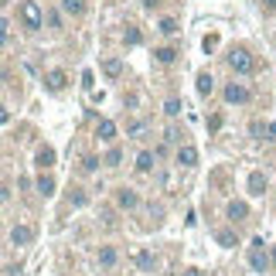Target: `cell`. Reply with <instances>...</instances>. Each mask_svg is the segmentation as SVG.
<instances>
[{"label":"cell","instance_id":"52a82bcc","mask_svg":"<svg viewBox=\"0 0 276 276\" xmlns=\"http://www.w3.org/2000/svg\"><path fill=\"white\" fill-rule=\"evenodd\" d=\"M96 133H99V140H106V143H113V140H116V123H113V119H99V127H96Z\"/></svg>","mask_w":276,"mask_h":276},{"label":"cell","instance_id":"ac0fdd59","mask_svg":"<svg viewBox=\"0 0 276 276\" xmlns=\"http://www.w3.org/2000/svg\"><path fill=\"white\" fill-rule=\"evenodd\" d=\"M154 55H157V62H164V65H171L174 58H177V51H174V48H157Z\"/></svg>","mask_w":276,"mask_h":276},{"label":"cell","instance_id":"4fadbf2b","mask_svg":"<svg viewBox=\"0 0 276 276\" xmlns=\"http://www.w3.org/2000/svg\"><path fill=\"white\" fill-rule=\"evenodd\" d=\"M211 89H215V79H211L208 72H201V75H198V92H201V96H211Z\"/></svg>","mask_w":276,"mask_h":276},{"label":"cell","instance_id":"3957f363","mask_svg":"<svg viewBox=\"0 0 276 276\" xmlns=\"http://www.w3.org/2000/svg\"><path fill=\"white\" fill-rule=\"evenodd\" d=\"M229 65H232V72H239V75H249V72L256 69V62H253V55L246 51V48H235L229 55Z\"/></svg>","mask_w":276,"mask_h":276},{"label":"cell","instance_id":"d6986e66","mask_svg":"<svg viewBox=\"0 0 276 276\" xmlns=\"http://www.w3.org/2000/svg\"><path fill=\"white\" fill-rule=\"evenodd\" d=\"M106 75H119V72H123V62H119V58H106Z\"/></svg>","mask_w":276,"mask_h":276},{"label":"cell","instance_id":"603a6c76","mask_svg":"<svg viewBox=\"0 0 276 276\" xmlns=\"http://www.w3.org/2000/svg\"><path fill=\"white\" fill-rule=\"evenodd\" d=\"M161 31H164V35H177V21L164 17V21H161Z\"/></svg>","mask_w":276,"mask_h":276},{"label":"cell","instance_id":"f1b7e54d","mask_svg":"<svg viewBox=\"0 0 276 276\" xmlns=\"http://www.w3.org/2000/svg\"><path fill=\"white\" fill-rule=\"evenodd\" d=\"M184 276H201V273H198V269H184Z\"/></svg>","mask_w":276,"mask_h":276},{"label":"cell","instance_id":"7c38bea8","mask_svg":"<svg viewBox=\"0 0 276 276\" xmlns=\"http://www.w3.org/2000/svg\"><path fill=\"white\" fill-rule=\"evenodd\" d=\"M133 259H137V266H140V269H154V263H157V259H154V256H150L147 249H137V253H133Z\"/></svg>","mask_w":276,"mask_h":276},{"label":"cell","instance_id":"7a4b0ae2","mask_svg":"<svg viewBox=\"0 0 276 276\" xmlns=\"http://www.w3.org/2000/svg\"><path fill=\"white\" fill-rule=\"evenodd\" d=\"M21 21H24L27 31H41V27H45V14L38 7V0H24L21 4Z\"/></svg>","mask_w":276,"mask_h":276},{"label":"cell","instance_id":"4316f807","mask_svg":"<svg viewBox=\"0 0 276 276\" xmlns=\"http://www.w3.org/2000/svg\"><path fill=\"white\" fill-rule=\"evenodd\" d=\"M215 45H219V38L208 35V38H205V51H215Z\"/></svg>","mask_w":276,"mask_h":276},{"label":"cell","instance_id":"e0dca14e","mask_svg":"<svg viewBox=\"0 0 276 276\" xmlns=\"http://www.w3.org/2000/svg\"><path fill=\"white\" fill-rule=\"evenodd\" d=\"M99 263H103V266L116 263V249H113V246H103V249H99Z\"/></svg>","mask_w":276,"mask_h":276},{"label":"cell","instance_id":"8992f818","mask_svg":"<svg viewBox=\"0 0 276 276\" xmlns=\"http://www.w3.org/2000/svg\"><path fill=\"white\" fill-rule=\"evenodd\" d=\"M177 164H181V167H195V164H198V150L184 143V147L177 150Z\"/></svg>","mask_w":276,"mask_h":276},{"label":"cell","instance_id":"9a60e30c","mask_svg":"<svg viewBox=\"0 0 276 276\" xmlns=\"http://www.w3.org/2000/svg\"><path fill=\"white\" fill-rule=\"evenodd\" d=\"M38 191H41V195H55V177H45V174H41V177H38Z\"/></svg>","mask_w":276,"mask_h":276},{"label":"cell","instance_id":"6da1fadb","mask_svg":"<svg viewBox=\"0 0 276 276\" xmlns=\"http://www.w3.org/2000/svg\"><path fill=\"white\" fill-rule=\"evenodd\" d=\"M249 266H253L256 273H269V253H266L263 235H256L253 246H249Z\"/></svg>","mask_w":276,"mask_h":276},{"label":"cell","instance_id":"ba28073f","mask_svg":"<svg viewBox=\"0 0 276 276\" xmlns=\"http://www.w3.org/2000/svg\"><path fill=\"white\" fill-rule=\"evenodd\" d=\"M229 219H232V222L249 219V205H246V201H232V205H229Z\"/></svg>","mask_w":276,"mask_h":276},{"label":"cell","instance_id":"7402d4cb","mask_svg":"<svg viewBox=\"0 0 276 276\" xmlns=\"http://www.w3.org/2000/svg\"><path fill=\"white\" fill-rule=\"evenodd\" d=\"M164 113L177 116V113H181V99H167V103H164Z\"/></svg>","mask_w":276,"mask_h":276},{"label":"cell","instance_id":"8fae6325","mask_svg":"<svg viewBox=\"0 0 276 276\" xmlns=\"http://www.w3.org/2000/svg\"><path fill=\"white\" fill-rule=\"evenodd\" d=\"M48 89H51V92H62V89H65V72H48Z\"/></svg>","mask_w":276,"mask_h":276},{"label":"cell","instance_id":"83f0119b","mask_svg":"<svg viewBox=\"0 0 276 276\" xmlns=\"http://www.w3.org/2000/svg\"><path fill=\"white\" fill-rule=\"evenodd\" d=\"M263 7H266V11H273V7H276V0H263Z\"/></svg>","mask_w":276,"mask_h":276},{"label":"cell","instance_id":"cb8c5ba5","mask_svg":"<svg viewBox=\"0 0 276 276\" xmlns=\"http://www.w3.org/2000/svg\"><path fill=\"white\" fill-rule=\"evenodd\" d=\"M119 157H123V154H119V150L113 147V150H109V154H106V161H103V164H109V167H116V164H119Z\"/></svg>","mask_w":276,"mask_h":276},{"label":"cell","instance_id":"5bb4252c","mask_svg":"<svg viewBox=\"0 0 276 276\" xmlns=\"http://www.w3.org/2000/svg\"><path fill=\"white\" fill-rule=\"evenodd\" d=\"M150 167H154V154H150V150H140V154H137V171L147 174Z\"/></svg>","mask_w":276,"mask_h":276},{"label":"cell","instance_id":"9c48e42d","mask_svg":"<svg viewBox=\"0 0 276 276\" xmlns=\"http://www.w3.org/2000/svg\"><path fill=\"white\" fill-rule=\"evenodd\" d=\"M263 191H266V177L259 171H253L249 174V195H263Z\"/></svg>","mask_w":276,"mask_h":276},{"label":"cell","instance_id":"5b68a950","mask_svg":"<svg viewBox=\"0 0 276 276\" xmlns=\"http://www.w3.org/2000/svg\"><path fill=\"white\" fill-rule=\"evenodd\" d=\"M31 239H35V232L27 229V225H14V229H11V242H14V246H27Z\"/></svg>","mask_w":276,"mask_h":276},{"label":"cell","instance_id":"484cf974","mask_svg":"<svg viewBox=\"0 0 276 276\" xmlns=\"http://www.w3.org/2000/svg\"><path fill=\"white\" fill-rule=\"evenodd\" d=\"M127 45H140V31L137 27H127Z\"/></svg>","mask_w":276,"mask_h":276},{"label":"cell","instance_id":"30bf717a","mask_svg":"<svg viewBox=\"0 0 276 276\" xmlns=\"http://www.w3.org/2000/svg\"><path fill=\"white\" fill-rule=\"evenodd\" d=\"M116 201H119V208H137V191H130V188H123L119 195H116Z\"/></svg>","mask_w":276,"mask_h":276},{"label":"cell","instance_id":"277c9868","mask_svg":"<svg viewBox=\"0 0 276 276\" xmlns=\"http://www.w3.org/2000/svg\"><path fill=\"white\" fill-rule=\"evenodd\" d=\"M225 99L229 103H249V89L239 85V82H232V85H225Z\"/></svg>","mask_w":276,"mask_h":276},{"label":"cell","instance_id":"2e32d148","mask_svg":"<svg viewBox=\"0 0 276 276\" xmlns=\"http://www.w3.org/2000/svg\"><path fill=\"white\" fill-rule=\"evenodd\" d=\"M38 164H41V167H51V164H55V150L41 147V150H38Z\"/></svg>","mask_w":276,"mask_h":276},{"label":"cell","instance_id":"d4e9b609","mask_svg":"<svg viewBox=\"0 0 276 276\" xmlns=\"http://www.w3.org/2000/svg\"><path fill=\"white\" fill-rule=\"evenodd\" d=\"M96 167H99V161H96V157H85V161H82V171H85V174H92Z\"/></svg>","mask_w":276,"mask_h":276},{"label":"cell","instance_id":"44dd1931","mask_svg":"<svg viewBox=\"0 0 276 276\" xmlns=\"http://www.w3.org/2000/svg\"><path fill=\"white\" fill-rule=\"evenodd\" d=\"M219 246H225V249H232V246H235V235H232L229 229H222V232H219Z\"/></svg>","mask_w":276,"mask_h":276},{"label":"cell","instance_id":"ffe728a7","mask_svg":"<svg viewBox=\"0 0 276 276\" xmlns=\"http://www.w3.org/2000/svg\"><path fill=\"white\" fill-rule=\"evenodd\" d=\"M62 7H65L69 14H82L85 11V0H62Z\"/></svg>","mask_w":276,"mask_h":276}]
</instances>
